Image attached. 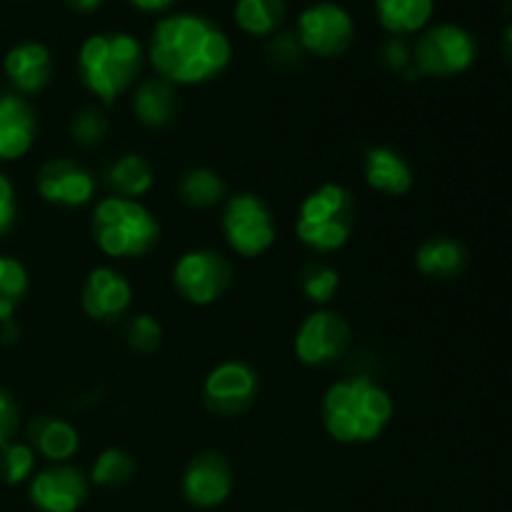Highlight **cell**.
<instances>
[{
    "mask_svg": "<svg viewBox=\"0 0 512 512\" xmlns=\"http://www.w3.org/2000/svg\"><path fill=\"white\" fill-rule=\"evenodd\" d=\"M145 55L170 85H200L228 68L233 43L208 15L175 10L153 25Z\"/></svg>",
    "mask_w": 512,
    "mask_h": 512,
    "instance_id": "1",
    "label": "cell"
},
{
    "mask_svg": "<svg viewBox=\"0 0 512 512\" xmlns=\"http://www.w3.org/2000/svg\"><path fill=\"white\" fill-rule=\"evenodd\" d=\"M395 413L393 398L368 375L338 380L323 395V425L345 445H365L385 433Z\"/></svg>",
    "mask_w": 512,
    "mask_h": 512,
    "instance_id": "2",
    "label": "cell"
},
{
    "mask_svg": "<svg viewBox=\"0 0 512 512\" xmlns=\"http://www.w3.org/2000/svg\"><path fill=\"white\" fill-rule=\"evenodd\" d=\"M143 63V43L125 30L88 35L78 50L80 80L103 105H113L120 95L135 88Z\"/></svg>",
    "mask_w": 512,
    "mask_h": 512,
    "instance_id": "3",
    "label": "cell"
},
{
    "mask_svg": "<svg viewBox=\"0 0 512 512\" xmlns=\"http://www.w3.org/2000/svg\"><path fill=\"white\" fill-rule=\"evenodd\" d=\"M90 230L98 250L108 258L133 260L160 243V220L140 200L110 195L93 208Z\"/></svg>",
    "mask_w": 512,
    "mask_h": 512,
    "instance_id": "4",
    "label": "cell"
},
{
    "mask_svg": "<svg viewBox=\"0 0 512 512\" xmlns=\"http://www.w3.org/2000/svg\"><path fill=\"white\" fill-rule=\"evenodd\" d=\"M355 228V200L348 188L323 183L300 203L295 233L315 253H335L350 240Z\"/></svg>",
    "mask_w": 512,
    "mask_h": 512,
    "instance_id": "5",
    "label": "cell"
},
{
    "mask_svg": "<svg viewBox=\"0 0 512 512\" xmlns=\"http://www.w3.org/2000/svg\"><path fill=\"white\" fill-rule=\"evenodd\" d=\"M478 58V43L463 25L438 23L420 30L413 45V63L418 75L430 78H453L465 73Z\"/></svg>",
    "mask_w": 512,
    "mask_h": 512,
    "instance_id": "6",
    "label": "cell"
},
{
    "mask_svg": "<svg viewBox=\"0 0 512 512\" xmlns=\"http://www.w3.org/2000/svg\"><path fill=\"white\" fill-rule=\"evenodd\" d=\"M275 218L270 205L255 193H238L225 203L223 235L225 243L240 258H258L275 243Z\"/></svg>",
    "mask_w": 512,
    "mask_h": 512,
    "instance_id": "7",
    "label": "cell"
},
{
    "mask_svg": "<svg viewBox=\"0 0 512 512\" xmlns=\"http://www.w3.org/2000/svg\"><path fill=\"white\" fill-rule=\"evenodd\" d=\"M295 38L303 53H313L318 58H338L353 45L355 20L345 5L335 0H315L300 10Z\"/></svg>",
    "mask_w": 512,
    "mask_h": 512,
    "instance_id": "8",
    "label": "cell"
},
{
    "mask_svg": "<svg viewBox=\"0 0 512 512\" xmlns=\"http://www.w3.org/2000/svg\"><path fill=\"white\" fill-rule=\"evenodd\" d=\"M230 283H233V268L218 250H188L180 255L173 268V285L178 295L185 303L198 305V308L223 298Z\"/></svg>",
    "mask_w": 512,
    "mask_h": 512,
    "instance_id": "9",
    "label": "cell"
},
{
    "mask_svg": "<svg viewBox=\"0 0 512 512\" xmlns=\"http://www.w3.org/2000/svg\"><path fill=\"white\" fill-rule=\"evenodd\" d=\"M350 348V325L335 310H315L295 333V355L303 365L325 368L338 363Z\"/></svg>",
    "mask_w": 512,
    "mask_h": 512,
    "instance_id": "10",
    "label": "cell"
},
{
    "mask_svg": "<svg viewBox=\"0 0 512 512\" xmlns=\"http://www.w3.org/2000/svg\"><path fill=\"white\" fill-rule=\"evenodd\" d=\"M258 395V373L243 360L215 365L203 383V400L210 413L233 418L245 413Z\"/></svg>",
    "mask_w": 512,
    "mask_h": 512,
    "instance_id": "11",
    "label": "cell"
},
{
    "mask_svg": "<svg viewBox=\"0 0 512 512\" xmlns=\"http://www.w3.org/2000/svg\"><path fill=\"white\" fill-rule=\"evenodd\" d=\"M38 193L58 208H83L95 195V178L85 165L70 158H53L38 170Z\"/></svg>",
    "mask_w": 512,
    "mask_h": 512,
    "instance_id": "12",
    "label": "cell"
},
{
    "mask_svg": "<svg viewBox=\"0 0 512 512\" xmlns=\"http://www.w3.org/2000/svg\"><path fill=\"white\" fill-rule=\"evenodd\" d=\"M28 493L40 512H75L88 500L90 483L78 468L63 463L35 473Z\"/></svg>",
    "mask_w": 512,
    "mask_h": 512,
    "instance_id": "13",
    "label": "cell"
},
{
    "mask_svg": "<svg viewBox=\"0 0 512 512\" xmlns=\"http://www.w3.org/2000/svg\"><path fill=\"white\" fill-rule=\"evenodd\" d=\"M80 303H83L88 318L98 320V323H115V320L125 318L133 305V285L120 270L100 265V268L90 270L85 278Z\"/></svg>",
    "mask_w": 512,
    "mask_h": 512,
    "instance_id": "14",
    "label": "cell"
},
{
    "mask_svg": "<svg viewBox=\"0 0 512 512\" xmlns=\"http://www.w3.org/2000/svg\"><path fill=\"white\" fill-rule=\"evenodd\" d=\"M233 493V468L220 453H200L183 473V495L195 508H218Z\"/></svg>",
    "mask_w": 512,
    "mask_h": 512,
    "instance_id": "15",
    "label": "cell"
},
{
    "mask_svg": "<svg viewBox=\"0 0 512 512\" xmlns=\"http://www.w3.org/2000/svg\"><path fill=\"white\" fill-rule=\"evenodd\" d=\"M53 53L40 40H20L5 53L3 70L18 95H38L53 80Z\"/></svg>",
    "mask_w": 512,
    "mask_h": 512,
    "instance_id": "16",
    "label": "cell"
},
{
    "mask_svg": "<svg viewBox=\"0 0 512 512\" xmlns=\"http://www.w3.org/2000/svg\"><path fill=\"white\" fill-rule=\"evenodd\" d=\"M38 138V115L18 93H0V163L23 158Z\"/></svg>",
    "mask_w": 512,
    "mask_h": 512,
    "instance_id": "17",
    "label": "cell"
},
{
    "mask_svg": "<svg viewBox=\"0 0 512 512\" xmlns=\"http://www.w3.org/2000/svg\"><path fill=\"white\" fill-rule=\"evenodd\" d=\"M28 445L55 465H63L78 453L80 435L75 425L55 415H38L28 423Z\"/></svg>",
    "mask_w": 512,
    "mask_h": 512,
    "instance_id": "18",
    "label": "cell"
},
{
    "mask_svg": "<svg viewBox=\"0 0 512 512\" xmlns=\"http://www.w3.org/2000/svg\"><path fill=\"white\" fill-rule=\"evenodd\" d=\"M413 168L398 150L375 145L365 155V183L383 195H405L413 188Z\"/></svg>",
    "mask_w": 512,
    "mask_h": 512,
    "instance_id": "19",
    "label": "cell"
},
{
    "mask_svg": "<svg viewBox=\"0 0 512 512\" xmlns=\"http://www.w3.org/2000/svg\"><path fill=\"white\" fill-rule=\"evenodd\" d=\"M130 103L145 128H165L178 115V90L163 78H145L135 83Z\"/></svg>",
    "mask_w": 512,
    "mask_h": 512,
    "instance_id": "20",
    "label": "cell"
},
{
    "mask_svg": "<svg viewBox=\"0 0 512 512\" xmlns=\"http://www.w3.org/2000/svg\"><path fill=\"white\" fill-rule=\"evenodd\" d=\"M415 265L425 278L453 280L468 268V250L455 238H430L415 253Z\"/></svg>",
    "mask_w": 512,
    "mask_h": 512,
    "instance_id": "21",
    "label": "cell"
},
{
    "mask_svg": "<svg viewBox=\"0 0 512 512\" xmlns=\"http://www.w3.org/2000/svg\"><path fill=\"white\" fill-rule=\"evenodd\" d=\"M375 13L390 35L408 38L410 33L428 28L435 13V0H375Z\"/></svg>",
    "mask_w": 512,
    "mask_h": 512,
    "instance_id": "22",
    "label": "cell"
},
{
    "mask_svg": "<svg viewBox=\"0 0 512 512\" xmlns=\"http://www.w3.org/2000/svg\"><path fill=\"white\" fill-rule=\"evenodd\" d=\"M108 183L110 188L115 190V195H120V198L138 200L150 193V188H153L155 183V175L143 155L125 153L110 165Z\"/></svg>",
    "mask_w": 512,
    "mask_h": 512,
    "instance_id": "23",
    "label": "cell"
},
{
    "mask_svg": "<svg viewBox=\"0 0 512 512\" xmlns=\"http://www.w3.org/2000/svg\"><path fill=\"white\" fill-rule=\"evenodd\" d=\"M228 185L215 170L210 168H193L180 175L178 195L188 208L208 210L223 203Z\"/></svg>",
    "mask_w": 512,
    "mask_h": 512,
    "instance_id": "24",
    "label": "cell"
},
{
    "mask_svg": "<svg viewBox=\"0 0 512 512\" xmlns=\"http://www.w3.org/2000/svg\"><path fill=\"white\" fill-rule=\"evenodd\" d=\"M233 18L248 35H273L285 18V0H235Z\"/></svg>",
    "mask_w": 512,
    "mask_h": 512,
    "instance_id": "25",
    "label": "cell"
},
{
    "mask_svg": "<svg viewBox=\"0 0 512 512\" xmlns=\"http://www.w3.org/2000/svg\"><path fill=\"white\" fill-rule=\"evenodd\" d=\"M28 295V270L18 258L0 255V323L10 320Z\"/></svg>",
    "mask_w": 512,
    "mask_h": 512,
    "instance_id": "26",
    "label": "cell"
},
{
    "mask_svg": "<svg viewBox=\"0 0 512 512\" xmlns=\"http://www.w3.org/2000/svg\"><path fill=\"white\" fill-rule=\"evenodd\" d=\"M135 475V460L133 455L125 453L120 448H108L95 458L93 470H90V480L100 488H120V485L130 483Z\"/></svg>",
    "mask_w": 512,
    "mask_h": 512,
    "instance_id": "27",
    "label": "cell"
},
{
    "mask_svg": "<svg viewBox=\"0 0 512 512\" xmlns=\"http://www.w3.org/2000/svg\"><path fill=\"white\" fill-rule=\"evenodd\" d=\"M35 450L28 443H13L0 448V478L8 485H20L33 478Z\"/></svg>",
    "mask_w": 512,
    "mask_h": 512,
    "instance_id": "28",
    "label": "cell"
},
{
    "mask_svg": "<svg viewBox=\"0 0 512 512\" xmlns=\"http://www.w3.org/2000/svg\"><path fill=\"white\" fill-rule=\"evenodd\" d=\"M300 285H303V293L310 303L328 305L330 300L335 298V293H338L340 275H338V270L330 268L328 263H320L318 260V263L305 265Z\"/></svg>",
    "mask_w": 512,
    "mask_h": 512,
    "instance_id": "29",
    "label": "cell"
},
{
    "mask_svg": "<svg viewBox=\"0 0 512 512\" xmlns=\"http://www.w3.org/2000/svg\"><path fill=\"white\" fill-rule=\"evenodd\" d=\"M70 135H73L78 148L83 150L98 148V145L105 140V135H108V118H105V113L100 108L88 105V108H83L73 118Z\"/></svg>",
    "mask_w": 512,
    "mask_h": 512,
    "instance_id": "30",
    "label": "cell"
},
{
    "mask_svg": "<svg viewBox=\"0 0 512 512\" xmlns=\"http://www.w3.org/2000/svg\"><path fill=\"white\" fill-rule=\"evenodd\" d=\"M125 340H128L130 350L148 355L153 350H158L160 340H163V328H160V323L153 315H133L128 320V328H125Z\"/></svg>",
    "mask_w": 512,
    "mask_h": 512,
    "instance_id": "31",
    "label": "cell"
},
{
    "mask_svg": "<svg viewBox=\"0 0 512 512\" xmlns=\"http://www.w3.org/2000/svg\"><path fill=\"white\" fill-rule=\"evenodd\" d=\"M380 60L388 65L390 70H405L413 63V45L403 35H390L383 45H380Z\"/></svg>",
    "mask_w": 512,
    "mask_h": 512,
    "instance_id": "32",
    "label": "cell"
},
{
    "mask_svg": "<svg viewBox=\"0 0 512 512\" xmlns=\"http://www.w3.org/2000/svg\"><path fill=\"white\" fill-rule=\"evenodd\" d=\"M20 428V410L13 395L0 388V448L13 443Z\"/></svg>",
    "mask_w": 512,
    "mask_h": 512,
    "instance_id": "33",
    "label": "cell"
},
{
    "mask_svg": "<svg viewBox=\"0 0 512 512\" xmlns=\"http://www.w3.org/2000/svg\"><path fill=\"white\" fill-rule=\"evenodd\" d=\"M15 218H18V198L15 188L5 173H0V238L13 230Z\"/></svg>",
    "mask_w": 512,
    "mask_h": 512,
    "instance_id": "34",
    "label": "cell"
},
{
    "mask_svg": "<svg viewBox=\"0 0 512 512\" xmlns=\"http://www.w3.org/2000/svg\"><path fill=\"white\" fill-rule=\"evenodd\" d=\"M270 55H273L275 60H280V63H293V60H298L300 55H303V48H300L298 38L290 33H278L273 40H270Z\"/></svg>",
    "mask_w": 512,
    "mask_h": 512,
    "instance_id": "35",
    "label": "cell"
},
{
    "mask_svg": "<svg viewBox=\"0 0 512 512\" xmlns=\"http://www.w3.org/2000/svg\"><path fill=\"white\" fill-rule=\"evenodd\" d=\"M178 0H130V5H135L143 13H168Z\"/></svg>",
    "mask_w": 512,
    "mask_h": 512,
    "instance_id": "36",
    "label": "cell"
},
{
    "mask_svg": "<svg viewBox=\"0 0 512 512\" xmlns=\"http://www.w3.org/2000/svg\"><path fill=\"white\" fill-rule=\"evenodd\" d=\"M63 3L70 10H75V13H93V10H98L103 5V0H63Z\"/></svg>",
    "mask_w": 512,
    "mask_h": 512,
    "instance_id": "37",
    "label": "cell"
},
{
    "mask_svg": "<svg viewBox=\"0 0 512 512\" xmlns=\"http://www.w3.org/2000/svg\"><path fill=\"white\" fill-rule=\"evenodd\" d=\"M503 55L508 58V63L512 65V23L505 28L503 33Z\"/></svg>",
    "mask_w": 512,
    "mask_h": 512,
    "instance_id": "38",
    "label": "cell"
}]
</instances>
